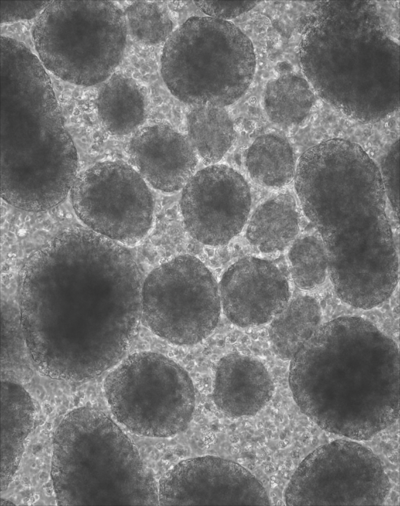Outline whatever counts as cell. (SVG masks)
<instances>
[{
    "instance_id": "1",
    "label": "cell",
    "mask_w": 400,
    "mask_h": 506,
    "mask_svg": "<svg viewBox=\"0 0 400 506\" xmlns=\"http://www.w3.org/2000/svg\"><path fill=\"white\" fill-rule=\"evenodd\" d=\"M141 278L129 251L91 230L55 237L25 266L20 319L42 375L89 380L116 366L141 318Z\"/></svg>"
},
{
    "instance_id": "2",
    "label": "cell",
    "mask_w": 400,
    "mask_h": 506,
    "mask_svg": "<svg viewBox=\"0 0 400 506\" xmlns=\"http://www.w3.org/2000/svg\"><path fill=\"white\" fill-rule=\"evenodd\" d=\"M291 362L290 386L304 413L399 410L398 346L365 319L343 316L320 325Z\"/></svg>"
},
{
    "instance_id": "3",
    "label": "cell",
    "mask_w": 400,
    "mask_h": 506,
    "mask_svg": "<svg viewBox=\"0 0 400 506\" xmlns=\"http://www.w3.org/2000/svg\"><path fill=\"white\" fill-rule=\"evenodd\" d=\"M51 477L59 505H143L158 485L130 438L102 412L69 413L55 432Z\"/></svg>"
},
{
    "instance_id": "4",
    "label": "cell",
    "mask_w": 400,
    "mask_h": 506,
    "mask_svg": "<svg viewBox=\"0 0 400 506\" xmlns=\"http://www.w3.org/2000/svg\"><path fill=\"white\" fill-rule=\"evenodd\" d=\"M161 63L163 80L178 99L224 107L250 86L256 57L251 40L233 23L193 17L167 40Z\"/></svg>"
},
{
    "instance_id": "5",
    "label": "cell",
    "mask_w": 400,
    "mask_h": 506,
    "mask_svg": "<svg viewBox=\"0 0 400 506\" xmlns=\"http://www.w3.org/2000/svg\"><path fill=\"white\" fill-rule=\"evenodd\" d=\"M0 124L1 197L33 212L62 203L77 176L78 155L59 105L3 113Z\"/></svg>"
},
{
    "instance_id": "6",
    "label": "cell",
    "mask_w": 400,
    "mask_h": 506,
    "mask_svg": "<svg viewBox=\"0 0 400 506\" xmlns=\"http://www.w3.org/2000/svg\"><path fill=\"white\" fill-rule=\"evenodd\" d=\"M103 388L117 421L142 436L178 434L187 427L195 408L194 387L187 372L157 352L129 356L107 375Z\"/></svg>"
},
{
    "instance_id": "7",
    "label": "cell",
    "mask_w": 400,
    "mask_h": 506,
    "mask_svg": "<svg viewBox=\"0 0 400 506\" xmlns=\"http://www.w3.org/2000/svg\"><path fill=\"white\" fill-rule=\"evenodd\" d=\"M221 309L218 282L199 259L182 254L153 269L141 292V318L154 335L190 346L215 329Z\"/></svg>"
},
{
    "instance_id": "8",
    "label": "cell",
    "mask_w": 400,
    "mask_h": 506,
    "mask_svg": "<svg viewBox=\"0 0 400 506\" xmlns=\"http://www.w3.org/2000/svg\"><path fill=\"white\" fill-rule=\"evenodd\" d=\"M71 191L77 217L110 239L133 244L152 226V193L140 173L125 163H95L76 176Z\"/></svg>"
},
{
    "instance_id": "9",
    "label": "cell",
    "mask_w": 400,
    "mask_h": 506,
    "mask_svg": "<svg viewBox=\"0 0 400 506\" xmlns=\"http://www.w3.org/2000/svg\"><path fill=\"white\" fill-rule=\"evenodd\" d=\"M184 227L205 246H225L242 233L251 213L250 187L243 176L213 164L193 174L180 203Z\"/></svg>"
},
{
    "instance_id": "10",
    "label": "cell",
    "mask_w": 400,
    "mask_h": 506,
    "mask_svg": "<svg viewBox=\"0 0 400 506\" xmlns=\"http://www.w3.org/2000/svg\"><path fill=\"white\" fill-rule=\"evenodd\" d=\"M161 505H269L260 482L246 468L213 456L183 460L160 478Z\"/></svg>"
},
{
    "instance_id": "11",
    "label": "cell",
    "mask_w": 400,
    "mask_h": 506,
    "mask_svg": "<svg viewBox=\"0 0 400 506\" xmlns=\"http://www.w3.org/2000/svg\"><path fill=\"white\" fill-rule=\"evenodd\" d=\"M292 285L287 262L255 255L240 257L218 282L221 309L240 327L264 324L287 305Z\"/></svg>"
},
{
    "instance_id": "12",
    "label": "cell",
    "mask_w": 400,
    "mask_h": 506,
    "mask_svg": "<svg viewBox=\"0 0 400 506\" xmlns=\"http://www.w3.org/2000/svg\"><path fill=\"white\" fill-rule=\"evenodd\" d=\"M129 152L143 179L164 192L183 188L198 163V155L188 137L165 124L136 131L130 141Z\"/></svg>"
},
{
    "instance_id": "13",
    "label": "cell",
    "mask_w": 400,
    "mask_h": 506,
    "mask_svg": "<svg viewBox=\"0 0 400 506\" xmlns=\"http://www.w3.org/2000/svg\"><path fill=\"white\" fill-rule=\"evenodd\" d=\"M274 390L266 368L254 358L231 353L217 365L213 399L217 408L228 416L255 415L269 401Z\"/></svg>"
},
{
    "instance_id": "14",
    "label": "cell",
    "mask_w": 400,
    "mask_h": 506,
    "mask_svg": "<svg viewBox=\"0 0 400 506\" xmlns=\"http://www.w3.org/2000/svg\"><path fill=\"white\" fill-rule=\"evenodd\" d=\"M301 213L298 202L290 193L272 196L251 213L243 230L245 241L259 253L287 252L301 234Z\"/></svg>"
},
{
    "instance_id": "15",
    "label": "cell",
    "mask_w": 400,
    "mask_h": 506,
    "mask_svg": "<svg viewBox=\"0 0 400 506\" xmlns=\"http://www.w3.org/2000/svg\"><path fill=\"white\" fill-rule=\"evenodd\" d=\"M0 488L5 490L18 468L24 442L34 424V405L27 390L11 380L1 381Z\"/></svg>"
},
{
    "instance_id": "16",
    "label": "cell",
    "mask_w": 400,
    "mask_h": 506,
    "mask_svg": "<svg viewBox=\"0 0 400 506\" xmlns=\"http://www.w3.org/2000/svg\"><path fill=\"white\" fill-rule=\"evenodd\" d=\"M96 105L102 125L112 135L134 131L145 118L143 91L135 80L124 75H116L104 83Z\"/></svg>"
},
{
    "instance_id": "17",
    "label": "cell",
    "mask_w": 400,
    "mask_h": 506,
    "mask_svg": "<svg viewBox=\"0 0 400 506\" xmlns=\"http://www.w3.org/2000/svg\"><path fill=\"white\" fill-rule=\"evenodd\" d=\"M322 314L319 301L311 295L291 299L269 326V339L276 354L291 360L320 327Z\"/></svg>"
},
{
    "instance_id": "18",
    "label": "cell",
    "mask_w": 400,
    "mask_h": 506,
    "mask_svg": "<svg viewBox=\"0 0 400 506\" xmlns=\"http://www.w3.org/2000/svg\"><path fill=\"white\" fill-rule=\"evenodd\" d=\"M245 166L250 178L266 188L279 189L294 178L292 148L283 135L268 133L258 136L248 148Z\"/></svg>"
},
{
    "instance_id": "19",
    "label": "cell",
    "mask_w": 400,
    "mask_h": 506,
    "mask_svg": "<svg viewBox=\"0 0 400 506\" xmlns=\"http://www.w3.org/2000/svg\"><path fill=\"white\" fill-rule=\"evenodd\" d=\"M187 116L188 138L205 162H219L234 144L236 132L225 109L210 105L193 106Z\"/></svg>"
},
{
    "instance_id": "20",
    "label": "cell",
    "mask_w": 400,
    "mask_h": 506,
    "mask_svg": "<svg viewBox=\"0 0 400 506\" xmlns=\"http://www.w3.org/2000/svg\"><path fill=\"white\" fill-rule=\"evenodd\" d=\"M286 262L296 288L311 292L329 279V258L325 243L316 231L300 234L287 250Z\"/></svg>"
},
{
    "instance_id": "21",
    "label": "cell",
    "mask_w": 400,
    "mask_h": 506,
    "mask_svg": "<svg viewBox=\"0 0 400 506\" xmlns=\"http://www.w3.org/2000/svg\"><path fill=\"white\" fill-rule=\"evenodd\" d=\"M294 83L288 76H281L269 81L263 92V108L268 119L285 128L303 124L311 111L305 103L307 95L294 93L299 84Z\"/></svg>"
},
{
    "instance_id": "22",
    "label": "cell",
    "mask_w": 400,
    "mask_h": 506,
    "mask_svg": "<svg viewBox=\"0 0 400 506\" xmlns=\"http://www.w3.org/2000/svg\"><path fill=\"white\" fill-rule=\"evenodd\" d=\"M124 17L127 31L145 45L161 43L172 34L173 24L169 14L157 2L136 1L127 8Z\"/></svg>"
},
{
    "instance_id": "23",
    "label": "cell",
    "mask_w": 400,
    "mask_h": 506,
    "mask_svg": "<svg viewBox=\"0 0 400 506\" xmlns=\"http://www.w3.org/2000/svg\"><path fill=\"white\" fill-rule=\"evenodd\" d=\"M400 141L392 144L381 162V175L386 196L397 214L399 213Z\"/></svg>"
},
{
    "instance_id": "24",
    "label": "cell",
    "mask_w": 400,
    "mask_h": 506,
    "mask_svg": "<svg viewBox=\"0 0 400 506\" xmlns=\"http://www.w3.org/2000/svg\"><path fill=\"white\" fill-rule=\"evenodd\" d=\"M195 3L209 17L227 20L248 12L259 1H195Z\"/></svg>"
},
{
    "instance_id": "25",
    "label": "cell",
    "mask_w": 400,
    "mask_h": 506,
    "mask_svg": "<svg viewBox=\"0 0 400 506\" xmlns=\"http://www.w3.org/2000/svg\"><path fill=\"white\" fill-rule=\"evenodd\" d=\"M36 18L0 24V35L23 43L32 53L36 51L32 36V30Z\"/></svg>"
}]
</instances>
